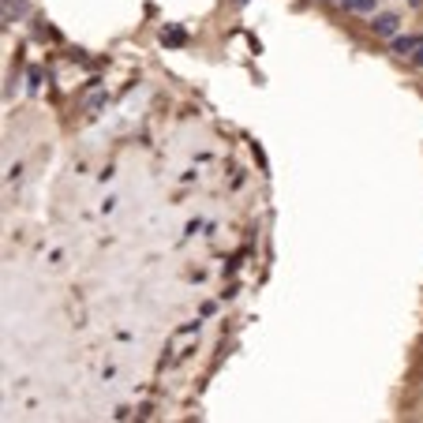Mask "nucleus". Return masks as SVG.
I'll list each match as a JSON object with an SVG mask.
<instances>
[{"label": "nucleus", "mask_w": 423, "mask_h": 423, "mask_svg": "<svg viewBox=\"0 0 423 423\" xmlns=\"http://www.w3.org/2000/svg\"><path fill=\"white\" fill-rule=\"evenodd\" d=\"M393 52L423 68V38H397V42H393Z\"/></svg>", "instance_id": "f257e3e1"}, {"label": "nucleus", "mask_w": 423, "mask_h": 423, "mask_svg": "<svg viewBox=\"0 0 423 423\" xmlns=\"http://www.w3.org/2000/svg\"><path fill=\"white\" fill-rule=\"evenodd\" d=\"M375 34L378 38H393V34H397V26H401V19L397 16H393V11H382V16H375Z\"/></svg>", "instance_id": "f03ea898"}, {"label": "nucleus", "mask_w": 423, "mask_h": 423, "mask_svg": "<svg viewBox=\"0 0 423 423\" xmlns=\"http://www.w3.org/2000/svg\"><path fill=\"white\" fill-rule=\"evenodd\" d=\"M23 11H26V0H4V8H0V19H4V23H16Z\"/></svg>", "instance_id": "7ed1b4c3"}, {"label": "nucleus", "mask_w": 423, "mask_h": 423, "mask_svg": "<svg viewBox=\"0 0 423 423\" xmlns=\"http://www.w3.org/2000/svg\"><path fill=\"white\" fill-rule=\"evenodd\" d=\"M101 101H105V90H101V86H94V90H86V98H83V109H86V113H94Z\"/></svg>", "instance_id": "20e7f679"}, {"label": "nucleus", "mask_w": 423, "mask_h": 423, "mask_svg": "<svg viewBox=\"0 0 423 423\" xmlns=\"http://www.w3.org/2000/svg\"><path fill=\"white\" fill-rule=\"evenodd\" d=\"M349 11H375V0H345Z\"/></svg>", "instance_id": "39448f33"}, {"label": "nucleus", "mask_w": 423, "mask_h": 423, "mask_svg": "<svg viewBox=\"0 0 423 423\" xmlns=\"http://www.w3.org/2000/svg\"><path fill=\"white\" fill-rule=\"evenodd\" d=\"M236 4H247V0H236Z\"/></svg>", "instance_id": "423d86ee"}, {"label": "nucleus", "mask_w": 423, "mask_h": 423, "mask_svg": "<svg viewBox=\"0 0 423 423\" xmlns=\"http://www.w3.org/2000/svg\"><path fill=\"white\" fill-rule=\"evenodd\" d=\"M412 4H419V0H412Z\"/></svg>", "instance_id": "0eeeda50"}]
</instances>
